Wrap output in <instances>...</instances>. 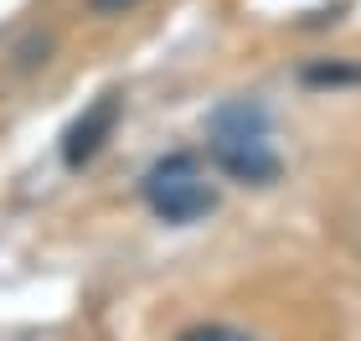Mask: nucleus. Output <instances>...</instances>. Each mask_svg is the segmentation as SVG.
Instances as JSON below:
<instances>
[{
  "label": "nucleus",
  "instance_id": "6",
  "mask_svg": "<svg viewBox=\"0 0 361 341\" xmlns=\"http://www.w3.org/2000/svg\"><path fill=\"white\" fill-rule=\"evenodd\" d=\"M88 6H93L98 16H124V11H135L140 0H88Z\"/></svg>",
  "mask_w": 361,
  "mask_h": 341
},
{
  "label": "nucleus",
  "instance_id": "1",
  "mask_svg": "<svg viewBox=\"0 0 361 341\" xmlns=\"http://www.w3.org/2000/svg\"><path fill=\"white\" fill-rule=\"evenodd\" d=\"M140 191H145V207H150L160 222H176V227L202 222L212 207H217V186L207 181V166L186 150L155 160V166L145 171Z\"/></svg>",
  "mask_w": 361,
  "mask_h": 341
},
{
  "label": "nucleus",
  "instance_id": "3",
  "mask_svg": "<svg viewBox=\"0 0 361 341\" xmlns=\"http://www.w3.org/2000/svg\"><path fill=\"white\" fill-rule=\"evenodd\" d=\"M119 119H124V93H104L93 109H83L68 124V135H62V160H68L73 171H83L88 160L104 150V140L114 135V124H119Z\"/></svg>",
  "mask_w": 361,
  "mask_h": 341
},
{
  "label": "nucleus",
  "instance_id": "2",
  "mask_svg": "<svg viewBox=\"0 0 361 341\" xmlns=\"http://www.w3.org/2000/svg\"><path fill=\"white\" fill-rule=\"evenodd\" d=\"M212 160L222 176L243 186H274L284 176V160L269 145V129H248V135H212Z\"/></svg>",
  "mask_w": 361,
  "mask_h": 341
},
{
  "label": "nucleus",
  "instance_id": "4",
  "mask_svg": "<svg viewBox=\"0 0 361 341\" xmlns=\"http://www.w3.org/2000/svg\"><path fill=\"white\" fill-rule=\"evenodd\" d=\"M305 83H361V68H336V62H315V68H305Z\"/></svg>",
  "mask_w": 361,
  "mask_h": 341
},
{
  "label": "nucleus",
  "instance_id": "5",
  "mask_svg": "<svg viewBox=\"0 0 361 341\" xmlns=\"http://www.w3.org/2000/svg\"><path fill=\"white\" fill-rule=\"evenodd\" d=\"M176 341H253V336L233 331V326H191V331H180Z\"/></svg>",
  "mask_w": 361,
  "mask_h": 341
}]
</instances>
